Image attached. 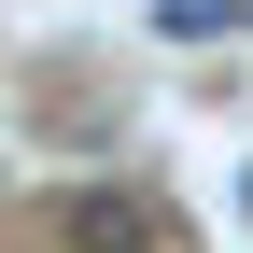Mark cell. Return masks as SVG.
I'll return each mask as SVG.
<instances>
[{"label":"cell","instance_id":"obj_2","mask_svg":"<svg viewBox=\"0 0 253 253\" xmlns=\"http://www.w3.org/2000/svg\"><path fill=\"white\" fill-rule=\"evenodd\" d=\"M239 14H253V0H169L155 28H169V42H211V28H239Z\"/></svg>","mask_w":253,"mask_h":253},{"label":"cell","instance_id":"obj_1","mask_svg":"<svg viewBox=\"0 0 253 253\" xmlns=\"http://www.w3.org/2000/svg\"><path fill=\"white\" fill-rule=\"evenodd\" d=\"M56 225H71V253H169V225H155L141 197H71Z\"/></svg>","mask_w":253,"mask_h":253}]
</instances>
